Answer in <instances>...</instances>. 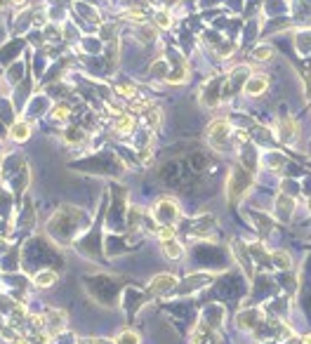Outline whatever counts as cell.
I'll return each instance as SVG.
<instances>
[{"mask_svg": "<svg viewBox=\"0 0 311 344\" xmlns=\"http://www.w3.org/2000/svg\"><path fill=\"white\" fill-rule=\"evenodd\" d=\"M252 182H255V177H252L250 170H245L243 165L231 167L229 179H226V196H229L231 203H236V200L252 186Z\"/></svg>", "mask_w": 311, "mask_h": 344, "instance_id": "obj_1", "label": "cell"}, {"mask_svg": "<svg viewBox=\"0 0 311 344\" xmlns=\"http://www.w3.org/2000/svg\"><path fill=\"white\" fill-rule=\"evenodd\" d=\"M229 137H231L229 120H212V123L208 125V139H210V144L215 146V149L224 151V149H226Z\"/></svg>", "mask_w": 311, "mask_h": 344, "instance_id": "obj_2", "label": "cell"}, {"mask_svg": "<svg viewBox=\"0 0 311 344\" xmlns=\"http://www.w3.org/2000/svg\"><path fill=\"white\" fill-rule=\"evenodd\" d=\"M153 217L158 222H163L165 227H172L177 220H179V207H177L175 200H170V198H163L158 205H156V212Z\"/></svg>", "mask_w": 311, "mask_h": 344, "instance_id": "obj_3", "label": "cell"}, {"mask_svg": "<svg viewBox=\"0 0 311 344\" xmlns=\"http://www.w3.org/2000/svg\"><path fill=\"white\" fill-rule=\"evenodd\" d=\"M175 285H177L175 276H170V274H161V276H156L153 281L149 283V292H151V295H163V292H168V290H172Z\"/></svg>", "mask_w": 311, "mask_h": 344, "instance_id": "obj_4", "label": "cell"}, {"mask_svg": "<svg viewBox=\"0 0 311 344\" xmlns=\"http://www.w3.org/2000/svg\"><path fill=\"white\" fill-rule=\"evenodd\" d=\"M295 137H297V123L290 116L281 118V123H278V139L285 142V144H290V142H295Z\"/></svg>", "mask_w": 311, "mask_h": 344, "instance_id": "obj_5", "label": "cell"}, {"mask_svg": "<svg viewBox=\"0 0 311 344\" xmlns=\"http://www.w3.org/2000/svg\"><path fill=\"white\" fill-rule=\"evenodd\" d=\"M266 88H269V78H266V76H252L250 80L245 83L243 92L248 97H257V95H262Z\"/></svg>", "mask_w": 311, "mask_h": 344, "instance_id": "obj_6", "label": "cell"}, {"mask_svg": "<svg viewBox=\"0 0 311 344\" xmlns=\"http://www.w3.org/2000/svg\"><path fill=\"white\" fill-rule=\"evenodd\" d=\"M33 283L38 285V288H50V285H54V283H57V271H52V269L38 271V274L33 276Z\"/></svg>", "mask_w": 311, "mask_h": 344, "instance_id": "obj_7", "label": "cell"}, {"mask_svg": "<svg viewBox=\"0 0 311 344\" xmlns=\"http://www.w3.org/2000/svg\"><path fill=\"white\" fill-rule=\"evenodd\" d=\"M292 210H295V200L288 198V196H278V217L288 222L292 217Z\"/></svg>", "mask_w": 311, "mask_h": 344, "instance_id": "obj_8", "label": "cell"}, {"mask_svg": "<svg viewBox=\"0 0 311 344\" xmlns=\"http://www.w3.org/2000/svg\"><path fill=\"white\" fill-rule=\"evenodd\" d=\"M10 135H12V139H17V142H26L28 135H31V125H28L26 120H19V123L12 125Z\"/></svg>", "mask_w": 311, "mask_h": 344, "instance_id": "obj_9", "label": "cell"}, {"mask_svg": "<svg viewBox=\"0 0 311 344\" xmlns=\"http://www.w3.org/2000/svg\"><path fill=\"white\" fill-rule=\"evenodd\" d=\"M259 318H262V311L252 309L250 314H241V316H238V323L243 325V328H255Z\"/></svg>", "mask_w": 311, "mask_h": 344, "instance_id": "obj_10", "label": "cell"}, {"mask_svg": "<svg viewBox=\"0 0 311 344\" xmlns=\"http://www.w3.org/2000/svg\"><path fill=\"white\" fill-rule=\"evenodd\" d=\"M64 321H66V314H64V311H52V314H50L48 316V323H50V330H57L59 332L61 328H64Z\"/></svg>", "mask_w": 311, "mask_h": 344, "instance_id": "obj_11", "label": "cell"}, {"mask_svg": "<svg viewBox=\"0 0 311 344\" xmlns=\"http://www.w3.org/2000/svg\"><path fill=\"white\" fill-rule=\"evenodd\" d=\"M83 139H85V132H83L81 127H68L66 135H64V142H66V144H81Z\"/></svg>", "mask_w": 311, "mask_h": 344, "instance_id": "obj_12", "label": "cell"}, {"mask_svg": "<svg viewBox=\"0 0 311 344\" xmlns=\"http://www.w3.org/2000/svg\"><path fill=\"white\" fill-rule=\"evenodd\" d=\"M163 250H165V255H168L170 260H179V257L184 255L182 245H179V243H175V241H165V245H163Z\"/></svg>", "mask_w": 311, "mask_h": 344, "instance_id": "obj_13", "label": "cell"}, {"mask_svg": "<svg viewBox=\"0 0 311 344\" xmlns=\"http://www.w3.org/2000/svg\"><path fill=\"white\" fill-rule=\"evenodd\" d=\"M135 127V118L132 116H121L118 118V123H115V130L121 132V135H130Z\"/></svg>", "mask_w": 311, "mask_h": 344, "instance_id": "obj_14", "label": "cell"}, {"mask_svg": "<svg viewBox=\"0 0 311 344\" xmlns=\"http://www.w3.org/2000/svg\"><path fill=\"white\" fill-rule=\"evenodd\" d=\"M271 260L276 262L278 269H288V267H290V255H288V252H274V257H271Z\"/></svg>", "mask_w": 311, "mask_h": 344, "instance_id": "obj_15", "label": "cell"}, {"mask_svg": "<svg viewBox=\"0 0 311 344\" xmlns=\"http://www.w3.org/2000/svg\"><path fill=\"white\" fill-rule=\"evenodd\" d=\"M271 55H274V52H271L269 45H262V48H257L255 52H252V57H255V59H259V62H266Z\"/></svg>", "mask_w": 311, "mask_h": 344, "instance_id": "obj_16", "label": "cell"}, {"mask_svg": "<svg viewBox=\"0 0 311 344\" xmlns=\"http://www.w3.org/2000/svg\"><path fill=\"white\" fill-rule=\"evenodd\" d=\"M158 238H161L163 243L172 241V238H175V229H172V227H161V229H158Z\"/></svg>", "mask_w": 311, "mask_h": 344, "instance_id": "obj_17", "label": "cell"}, {"mask_svg": "<svg viewBox=\"0 0 311 344\" xmlns=\"http://www.w3.org/2000/svg\"><path fill=\"white\" fill-rule=\"evenodd\" d=\"M66 116H68V106H66V104H59V106H54V111H52V118H54V120H64Z\"/></svg>", "mask_w": 311, "mask_h": 344, "instance_id": "obj_18", "label": "cell"}, {"mask_svg": "<svg viewBox=\"0 0 311 344\" xmlns=\"http://www.w3.org/2000/svg\"><path fill=\"white\" fill-rule=\"evenodd\" d=\"M156 24H158L161 28H170V24H172V21H170V14L168 12H158L156 14Z\"/></svg>", "mask_w": 311, "mask_h": 344, "instance_id": "obj_19", "label": "cell"}, {"mask_svg": "<svg viewBox=\"0 0 311 344\" xmlns=\"http://www.w3.org/2000/svg\"><path fill=\"white\" fill-rule=\"evenodd\" d=\"M146 123L151 125V127H156V125L161 123V111L156 109V111H149V113H146Z\"/></svg>", "mask_w": 311, "mask_h": 344, "instance_id": "obj_20", "label": "cell"}, {"mask_svg": "<svg viewBox=\"0 0 311 344\" xmlns=\"http://www.w3.org/2000/svg\"><path fill=\"white\" fill-rule=\"evenodd\" d=\"M139 38H144V40H153V38H156V28L142 26V28H139Z\"/></svg>", "mask_w": 311, "mask_h": 344, "instance_id": "obj_21", "label": "cell"}, {"mask_svg": "<svg viewBox=\"0 0 311 344\" xmlns=\"http://www.w3.org/2000/svg\"><path fill=\"white\" fill-rule=\"evenodd\" d=\"M118 344H137V335L135 332H123L118 337Z\"/></svg>", "mask_w": 311, "mask_h": 344, "instance_id": "obj_22", "label": "cell"}, {"mask_svg": "<svg viewBox=\"0 0 311 344\" xmlns=\"http://www.w3.org/2000/svg\"><path fill=\"white\" fill-rule=\"evenodd\" d=\"M12 5H17V7H21V5H26V0H10Z\"/></svg>", "mask_w": 311, "mask_h": 344, "instance_id": "obj_23", "label": "cell"}, {"mask_svg": "<svg viewBox=\"0 0 311 344\" xmlns=\"http://www.w3.org/2000/svg\"><path fill=\"white\" fill-rule=\"evenodd\" d=\"M302 344H311V335H304V337H302Z\"/></svg>", "mask_w": 311, "mask_h": 344, "instance_id": "obj_24", "label": "cell"}, {"mask_svg": "<svg viewBox=\"0 0 311 344\" xmlns=\"http://www.w3.org/2000/svg\"><path fill=\"white\" fill-rule=\"evenodd\" d=\"M17 344H28V342H26V339H17Z\"/></svg>", "mask_w": 311, "mask_h": 344, "instance_id": "obj_25", "label": "cell"}]
</instances>
